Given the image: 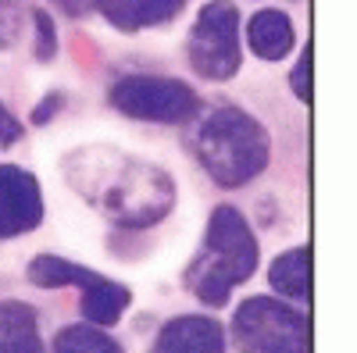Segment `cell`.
Listing matches in <instances>:
<instances>
[{
  "label": "cell",
  "instance_id": "obj_1",
  "mask_svg": "<svg viewBox=\"0 0 357 353\" xmlns=\"http://www.w3.org/2000/svg\"><path fill=\"white\" fill-rule=\"evenodd\" d=\"M257 235L250 232L247 218L229 203H218L207 218L200 250L193 253L183 282L204 307H225L232 289L257 272Z\"/></svg>",
  "mask_w": 357,
  "mask_h": 353
},
{
  "label": "cell",
  "instance_id": "obj_2",
  "mask_svg": "<svg viewBox=\"0 0 357 353\" xmlns=\"http://www.w3.org/2000/svg\"><path fill=\"white\" fill-rule=\"evenodd\" d=\"M197 161L222 189L247 186L268 168L272 139L264 125L243 107H218L197 129Z\"/></svg>",
  "mask_w": 357,
  "mask_h": 353
},
{
  "label": "cell",
  "instance_id": "obj_3",
  "mask_svg": "<svg viewBox=\"0 0 357 353\" xmlns=\"http://www.w3.org/2000/svg\"><path fill=\"white\" fill-rule=\"evenodd\" d=\"M114 171L107 179H93V186L82 189L89 200L100 203V211L118 221L122 228H151L158 225L175 203V186L172 179L154 168V164H143L132 157L122 161H111Z\"/></svg>",
  "mask_w": 357,
  "mask_h": 353
},
{
  "label": "cell",
  "instance_id": "obj_4",
  "mask_svg": "<svg viewBox=\"0 0 357 353\" xmlns=\"http://www.w3.org/2000/svg\"><path fill=\"white\" fill-rule=\"evenodd\" d=\"M232 343L240 353H311V317L279 297H250L236 307Z\"/></svg>",
  "mask_w": 357,
  "mask_h": 353
},
{
  "label": "cell",
  "instance_id": "obj_5",
  "mask_svg": "<svg viewBox=\"0 0 357 353\" xmlns=\"http://www.w3.org/2000/svg\"><path fill=\"white\" fill-rule=\"evenodd\" d=\"M29 282L40 285V289L79 285V289H82L79 311H82V317H86V325H97V329L114 325V321L126 314V307L132 304L129 285L114 282V279H107V275L89 272V268H82V264H75V260L54 257V253H40V257L29 260Z\"/></svg>",
  "mask_w": 357,
  "mask_h": 353
},
{
  "label": "cell",
  "instance_id": "obj_6",
  "mask_svg": "<svg viewBox=\"0 0 357 353\" xmlns=\"http://www.w3.org/2000/svg\"><path fill=\"white\" fill-rule=\"evenodd\" d=\"M186 57L197 75L225 82L240 72L243 54H240V8L232 0H211L204 4L193 29H190V43Z\"/></svg>",
  "mask_w": 357,
  "mask_h": 353
},
{
  "label": "cell",
  "instance_id": "obj_7",
  "mask_svg": "<svg viewBox=\"0 0 357 353\" xmlns=\"http://www.w3.org/2000/svg\"><path fill=\"white\" fill-rule=\"evenodd\" d=\"M111 107L136 122L183 125L200 114V97L178 79L161 75H122L111 86Z\"/></svg>",
  "mask_w": 357,
  "mask_h": 353
},
{
  "label": "cell",
  "instance_id": "obj_8",
  "mask_svg": "<svg viewBox=\"0 0 357 353\" xmlns=\"http://www.w3.org/2000/svg\"><path fill=\"white\" fill-rule=\"evenodd\" d=\"M43 221V193L36 175L18 164H0V240L33 232Z\"/></svg>",
  "mask_w": 357,
  "mask_h": 353
},
{
  "label": "cell",
  "instance_id": "obj_9",
  "mask_svg": "<svg viewBox=\"0 0 357 353\" xmlns=\"http://www.w3.org/2000/svg\"><path fill=\"white\" fill-rule=\"evenodd\" d=\"M146 353H225V332L207 314H178L161 325Z\"/></svg>",
  "mask_w": 357,
  "mask_h": 353
},
{
  "label": "cell",
  "instance_id": "obj_10",
  "mask_svg": "<svg viewBox=\"0 0 357 353\" xmlns=\"http://www.w3.org/2000/svg\"><path fill=\"white\" fill-rule=\"evenodd\" d=\"M183 8H186V0H97V11L107 18V25L122 29V33L165 25Z\"/></svg>",
  "mask_w": 357,
  "mask_h": 353
},
{
  "label": "cell",
  "instance_id": "obj_11",
  "mask_svg": "<svg viewBox=\"0 0 357 353\" xmlns=\"http://www.w3.org/2000/svg\"><path fill=\"white\" fill-rule=\"evenodd\" d=\"M247 40H250V50L261 57V61H282L296 43V29H293L286 11L261 8L247 25Z\"/></svg>",
  "mask_w": 357,
  "mask_h": 353
},
{
  "label": "cell",
  "instance_id": "obj_12",
  "mask_svg": "<svg viewBox=\"0 0 357 353\" xmlns=\"http://www.w3.org/2000/svg\"><path fill=\"white\" fill-rule=\"evenodd\" d=\"M0 353H43L40 314L22 300H0Z\"/></svg>",
  "mask_w": 357,
  "mask_h": 353
},
{
  "label": "cell",
  "instance_id": "obj_13",
  "mask_svg": "<svg viewBox=\"0 0 357 353\" xmlns=\"http://www.w3.org/2000/svg\"><path fill=\"white\" fill-rule=\"evenodd\" d=\"M268 285H272L282 300L307 304L311 300V246L301 243L286 253H279L268 268Z\"/></svg>",
  "mask_w": 357,
  "mask_h": 353
},
{
  "label": "cell",
  "instance_id": "obj_14",
  "mask_svg": "<svg viewBox=\"0 0 357 353\" xmlns=\"http://www.w3.org/2000/svg\"><path fill=\"white\" fill-rule=\"evenodd\" d=\"M50 353H126L97 325H68L54 336Z\"/></svg>",
  "mask_w": 357,
  "mask_h": 353
},
{
  "label": "cell",
  "instance_id": "obj_15",
  "mask_svg": "<svg viewBox=\"0 0 357 353\" xmlns=\"http://www.w3.org/2000/svg\"><path fill=\"white\" fill-rule=\"evenodd\" d=\"M33 22H36V47H33V54L40 57V61H50V57L57 54V29H54V18L43 11V8H36L33 11Z\"/></svg>",
  "mask_w": 357,
  "mask_h": 353
},
{
  "label": "cell",
  "instance_id": "obj_16",
  "mask_svg": "<svg viewBox=\"0 0 357 353\" xmlns=\"http://www.w3.org/2000/svg\"><path fill=\"white\" fill-rule=\"evenodd\" d=\"M289 86L301 104H311V43L301 50V61L293 65V75H289Z\"/></svg>",
  "mask_w": 357,
  "mask_h": 353
},
{
  "label": "cell",
  "instance_id": "obj_17",
  "mask_svg": "<svg viewBox=\"0 0 357 353\" xmlns=\"http://www.w3.org/2000/svg\"><path fill=\"white\" fill-rule=\"evenodd\" d=\"M22 139V125H18V118L0 104V150H8V146H15Z\"/></svg>",
  "mask_w": 357,
  "mask_h": 353
},
{
  "label": "cell",
  "instance_id": "obj_18",
  "mask_svg": "<svg viewBox=\"0 0 357 353\" xmlns=\"http://www.w3.org/2000/svg\"><path fill=\"white\" fill-rule=\"evenodd\" d=\"M57 107H65V93L54 90V93H47V100H43L40 107H33V122H36V125H47Z\"/></svg>",
  "mask_w": 357,
  "mask_h": 353
},
{
  "label": "cell",
  "instance_id": "obj_19",
  "mask_svg": "<svg viewBox=\"0 0 357 353\" xmlns=\"http://www.w3.org/2000/svg\"><path fill=\"white\" fill-rule=\"evenodd\" d=\"M54 8H61L65 15H72V18H79V15H86V11H93L97 8V0H50Z\"/></svg>",
  "mask_w": 357,
  "mask_h": 353
},
{
  "label": "cell",
  "instance_id": "obj_20",
  "mask_svg": "<svg viewBox=\"0 0 357 353\" xmlns=\"http://www.w3.org/2000/svg\"><path fill=\"white\" fill-rule=\"evenodd\" d=\"M0 33H4V18H0Z\"/></svg>",
  "mask_w": 357,
  "mask_h": 353
}]
</instances>
